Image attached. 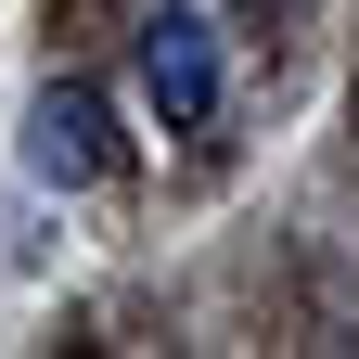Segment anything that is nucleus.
Wrapping results in <instances>:
<instances>
[{
	"label": "nucleus",
	"instance_id": "obj_1",
	"mask_svg": "<svg viewBox=\"0 0 359 359\" xmlns=\"http://www.w3.org/2000/svg\"><path fill=\"white\" fill-rule=\"evenodd\" d=\"M142 103H154L167 128H205V116H218V26L193 13V0L142 13Z\"/></svg>",
	"mask_w": 359,
	"mask_h": 359
},
{
	"label": "nucleus",
	"instance_id": "obj_2",
	"mask_svg": "<svg viewBox=\"0 0 359 359\" xmlns=\"http://www.w3.org/2000/svg\"><path fill=\"white\" fill-rule=\"evenodd\" d=\"M103 103H90V90L65 77V90H39L26 103V180H52V193H77V180H103Z\"/></svg>",
	"mask_w": 359,
	"mask_h": 359
}]
</instances>
